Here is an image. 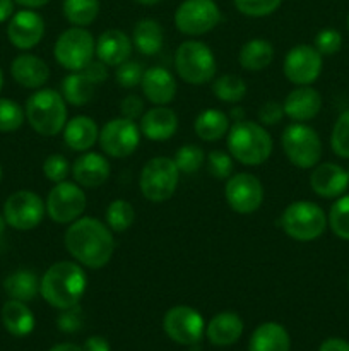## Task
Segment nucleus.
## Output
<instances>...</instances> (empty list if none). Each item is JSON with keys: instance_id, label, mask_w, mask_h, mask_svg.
<instances>
[{"instance_id": "55", "label": "nucleus", "mask_w": 349, "mask_h": 351, "mask_svg": "<svg viewBox=\"0 0 349 351\" xmlns=\"http://www.w3.org/2000/svg\"><path fill=\"white\" fill-rule=\"evenodd\" d=\"M5 219H3V215L0 216V239H2V235H3V230H5Z\"/></svg>"}, {"instance_id": "50", "label": "nucleus", "mask_w": 349, "mask_h": 351, "mask_svg": "<svg viewBox=\"0 0 349 351\" xmlns=\"http://www.w3.org/2000/svg\"><path fill=\"white\" fill-rule=\"evenodd\" d=\"M318 351H349V343L341 338H328L322 343Z\"/></svg>"}, {"instance_id": "22", "label": "nucleus", "mask_w": 349, "mask_h": 351, "mask_svg": "<svg viewBox=\"0 0 349 351\" xmlns=\"http://www.w3.org/2000/svg\"><path fill=\"white\" fill-rule=\"evenodd\" d=\"M283 108L287 119L305 123L318 115L322 108V96L311 86H298L286 96Z\"/></svg>"}, {"instance_id": "13", "label": "nucleus", "mask_w": 349, "mask_h": 351, "mask_svg": "<svg viewBox=\"0 0 349 351\" xmlns=\"http://www.w3.org/2000/svg\"><path fill=\"white\" fill-rule=\"evenodd\" d=\"M47 206L43 199L31 191H17L7 197L3 204V219L7 225L19 232L36 228L44 218Z\"/></svg>"}, {"instance_id": "45", "label": "nucleus", "mask_w": 349, "mask_h": 351, "mask_svg": "<svg viewBox=\"0 0 349 351\" xmlns=\"http://www.w3.org/2000/svg\"><path fill=\"white\" fill-rule=\"evenodd\" d=\"M313 47L317 48L318 53L324 55H335L342 47V36L337 29L334 27H325V29L318 31L315 36Z\"/></svg>"}, {"instance_id": "9", "label": "nucleus", "mask_w": 349, "mask_h": 351, "mask_svg": "<svg viewBox=\"0 0 349 351\" xmlns=\"http://www.w3.org/2000/svg\"><path fill=\"white\" fill-rule=\"evenodd\" d=\"M53 55L65 71H82L94 60L96 40L86 27L72 26L58 34Z\"/></svg>"}, {"instance_id": "58", "label": "nucleus", "mask_w": 349, "mask_h": 351, "mask_svg": "<svg viewBox=\"0 0 349 351\" xmlns=\"http://www.w3.org/2000/svg\"><path fill=\"white\" fill-rule=\"evenodd\" d=\"M348 31H349V16H348Z\"/></svg>"}, {"instance_id": "15", "label": "nucleus", "mask_w": 349, "mask_h": 351, "mask_svg": "<svg viewBox=\"0 0 349 351\" xmlns=\"http://www.w3.org/2000/svg\"><path fill=\"white\" fill-rule=\"evenodd\" d=\"M163 329L171 341L183 346H195L205 335V322L201 312L188 305H177L164 314Z\"/></svg>"}, {"instance_id": "59", "label": "nucleus", "mask_w": 349, "mask_h": 351, "mask_svg": "<svg viewBox=\"0 0 349 351\" xmlns=\"http://www.w3.org/2000/svg\"><path fill=\"white\" fill-rule=\"evenodd\" d=\"M348 175H349V170H348Z\"/></svg>"}, {"instance_id": "17", "label": "nucleus", "mask_w": 349, "mask_h": 351, "mask_svg": "<svg viewBox=\"0 0 349 351\" xmlns=\"http://www.w3.org/2000/svg\"><path fill=\"white\" fill-rule=\"evenodd\" d=\"M283 72L293 84H313L322 74V55L311 45H296L284 57Z\"/></svg>"}, {"instance_id": "57", "label": "nucleus", "mask_w": 349, "mask_h": 351, "mask_svg": "<svg viewBox=\"0 0 349 351\" xmlns=\"http://www.w3.org/2000/svg\"><path fill=\"white\" fill-rule=\"evenodd\" d=\"M0 180H2V167H0Z\"/></svg>"}, {"instance_id": "51", "label": "nucleus", "mask_w": 349, "mask_h": 351, "mask_svg": "<svg viewBox=\"0 0 349 351\" xmlns=\"http://www.w3.org/2000/svg\"><path fill=\"white\" fill-rule=\"evenodd\" d=\"M14 0H0V23H5L14 14Z\"/></svg>"}, {"instance_id": "21", "label": "nucleus", "mask_w": 349, "mask_h": 351, "mask_svg": "<svg viewBox=\"0 0 349 351\" xmlns=\"http://www.w3.org/2000/svg\"><path fill=\"white\" fill-rule=\"evenodd\" d=\"M70 173L75 184H79L81 187L96 189L101 187L108 180L112 167L103 154L86 151L74 161Z\"/></svg>"}, {"instance_id": "44", "label": "nucleus", "mask_w": 349, "mask_h": 351, "mask_svg": "<svg viewBox=\"0 0 349 351\" xmlns=\"http://www.w3.org/2000/svg\"><path fill=\"white\" fill-rule=\"evenodd\" d=\"M70 170L72 167L68 165L67 158L64 154H50L43 163L44 177H47V180L53 182V184H60V182L67 180Z\"/></svg>"}, {"instance_id": "32", "label": "nucleus", "mask_w": 349, "mask_h": 351, "mask_svg": "<svg viewBox=\"0 0 349 351\" xmlns=\"http://www.w3.org/2000/svg\"><path fill=\"white\" fill-rule=\"evenodd\" d=\"M229 117L224 112L216 108H207L201 112L195 119V134L205 143H214L222 139L229 130Z\"/></svg>"}, {"instance_id": "41", "label": "nucleus", "mask_w": 349, "mask_h": 351, "mask_svg": "<svg viewBox=\"0 0 349 351\" xmlns=\"http://www.w3.org/2000/svg\"><path fill=\"white\" fill-rule=\"evenodd\" d=\"M236 10L248 17H266L276 12L283 0H233Z\"/></svg>"}, {"instance_id": "12", "label": "nucleus", "mask_w": 349, "mask_h": 351, "mask_svg": "<svg viewBox=\"0 0 349 351\" xmlns=\"http://www.w3.org/2000/svg\"><path fill=\"white\" fill-rule=\"evenodd\" d=\"M140 127L133 120L116 117L99 129L98 143L109 158H127L135 153L140 143Z\"/></svg>"}, {"instance_id": "42", "label": "nucleus", "mask_w": 349, "mask_h": 351, "mask_svg": "<svg viewBox=\"0 0 349 351\" xmlns=\"http://www.w3.org/2000/svg\"><path fill=\"white\" fill-rule=\"evenodd\" d=\"M144 75V67L140 62L137 60H125L123 64L116 65L115 67V81L116 84L122 86V88H135L140 86Z\"/></svg>"}, {"instance_id": "18", "label": "nucleus", "mask_w": 349, "mask_h": 351, "mask_svg": "<svg viewBox=\"0 0 349 351\" xmlns=\"http://www.w3.org/2000/svg\"><path fill=\"white\" fill-rule=\"evenodd\" d=\"M9 41L19 50H31L44 36V21L34 9L14 12L7 24Z\"/></svg>"}, {"instance_id": "27", "label": "nucleus", "mask_w": 349, "mask_h": 351, "mask_svg": "<svg viewBox=\"0 0 349 351\" xmlns=\"http://www.w3.org/2000/svg\"><path fill=\"white\" fill-rule=\"evenodd\" d=\"M243 335V321L236 312H221L205 326V336L214 346L235 345Z\"/></svg>"}, {"instance_id": "35", "label": "nucleus", "mask_w": 349, "mask_h": 351, "mask_svg": "<svg viewBox=\"0 0 349 351\" xmlns=\"http://www.w3.org/2000/svg\"><path fill=\"white\" fill-rule=\"evenodd\" d=\"M135 219V209L125 199H115L105 211V223L113 233H123L132 226Z\"/></svg>"}, {"instance_id": "31", "label": "nucleus", "mask_w": 349, "mask_h": 351, "mask_svg": "<svg viewBox=\"0 0 349 351\" xmlns=\"http://www.w3.org/2000/svg\"><path fill=\"white\" fill-rule=\"evenodd\" d=\"M132 43L137 50L142 55H156L157 51L163 48L164 43V31L157 21L140 19L139 23L133 26L132 31Z\"/></svg>"}, {"instance_id": "20", "label": "nucleus", "mask_w": 349, "mask_h": 351, "mask_svg": "<svg viewBox=\"0 0 349 351\" xmlns=\"http://www.w3.org/2000/svg\"><path fill=\"white\" fill-rule=\"evenodd\" d=\"M310 187L324 199L341 197L349 187V175L335 163H320L313 167L310 175Z\"/></svg>"}, {"instance_id": "33", "label": "nucleus", "mask_w": 349, "mask_h": 351, "mask_svg": "<svg viewBox=\"0 0 349 351\" xmlns=\"http://www.w3.org/2000/svg\"><path fill=\"white\" fill-rule=\"evenodd\" d=\"M3 290L12 300L27 304L40 293V280L29 269H17L3 280Z\"/></svg>"}, {"instance_id": "8", "label": "nucleus", "mask_w": 349, "mask_h": 351, "mask_svg": "<svg viewBox=\"0 0 349 351\" xmlns=\"http://www.w3.org/2000/svg\"><path fill=\"white\" fill-rule=\"evenodd\" d=\"M180 182V170L174 160L168 156H156L142 167L139 177V189L151 202H166L177 192Z\"/></svg>"}, {"instance_id": "36", "label": "nucleus", "mask_w": 349, "mask_h": 351, "mask_svg": "<svg viewBox=\"0 0 349 351\" xmlns=\"http://www.w3.org/2000/svg\"><path fill=\"white\" fill-rule=\"evenodd\" d=\"M212 93L222 103H238L245 98L246 84L240 75L224 74L212 82Z\"/></svg>"}, {"instance_id": "47", "label": "nucleus", "mask_w": 349, "mask_h": 351, "mask_svg": "<svg viewBox=\"0 0 349 351\" xmlns=\"http://www.w3.org/2000/svg\"><path fill=\"white\" fill-rule=\"evenodd\" d=\"M284 108L277 101H266L259 110V123L266 125H276L283 120Z\"/></svg>"}, {"instance_id": "38", "label": "nucleus", "mask_w": 349, "mask_h": 351, "mask_svg": "<svg viewBox=\"0 0 349 351\" xmlns=\"http://www.w3.org/2000/svg\"><path fill=\"white\" fill-rule=\"evenodd\" d=\"M174 165L180 170V173L185 175H194L201 170V167L205 161V154L202 147L197 144H185L174 154Z\"/></svg>"}, {"instance_id": "46", "label": "nucleus", "mask_w": 349, "mask_h": 351, "mask_svg": "<svg viewBox=\"0 0 349 351\" xmlns=\"http://www.w3.org/2000/svg\"><path fill=\"white\" fill-rule=\"evenodd\" d=\"M82 326H84V312H82L81 305L64 308L57 319V328L65 335H74V332L81 331Z\"/></svg>"}, {"instance_id": "28", "label": "nucleus", "mask_w": 349, "mask_h": 351, "mask_svg": "<svg viewBox=\"0 0 349 351\" xmlns=\"http://www.w3.org/2000/svg\"><path fill=\"white\" fill-rule=\"evenodd\" d=\"M291 339L286 328L277 322H263L255 331L248 343V351H289Z\"/></svg>"}, {"instance_id": "7", "label": "nucleus", "mask_w": 349, "mask_h": 351, "mask_svg": "<svg viewBox=\"0 0 349 351\" xmlns=\"http://www.w3.org/2000/svg\"><path fill=\"white\" fill-rule=\"evenodd\" d=\"M281 146L293 167L308 170L317 167L322 158V141L317 130L301 122H294L284 129Z\"/></svg>"}, {"instance_id": "40", "label": "nucleus", "mask_w": 349, "mask_h": 351, "mask_svg": "<svg viewBox=\"0 0 349 351\" xmlns=\"http://www.w3.org/2000/svg\"><path fill=\"white\" fill-rule=\"evenodd\" d=\"M331 146L339 158L349 160V110L342 112L335 120L331 136Z\"/></svg>"}, {"instance_id": "25", "label": "nucleus", "mask_w": 349, "mask_h": 351, "mask_svg": "<svg viewBox=\"0 0 349 351\" xmlns=\"http://www.w3.org/2000/svg\"><path fill=\"white\" fill-rule=\"evenodd\" d=\"M140 134L149 141H168L178 129V115L168 106H153L140 117Z\"/></svg>"}, {"instance_id": "34", "label": "nucleus", "mask_w": 349, "mask_h": 351, "mask_svg": "<svg viewBox=\"0 0 349 351\" xmlns=\"http://www.w3.org/2000/svg\"><path fill=\"white\" fill-rule=\"evenodd\" d=\"M99 0H64L62 14L65 19L77 27H88L99 16Z\"/></svg>"}, {"instance_id": "43", "label": "nucleus", "mask_w": 349, "mask_h": 351, "mask_svg": "<svg viewBox=\"0 0 349 351\" xmlns=\"http://www.w3.org/2000/svg\"><path fill=\"white\" fill-rule=\"evenodd\" d=\"M207 171L218 180H228L233 173V158L224 151H211L207 154Z\"/></svg>"}, {"instance_id": "52", "label": "nucleus", "mask_w": 349, "mask_h": 351, "mask_svg": "<svg viewBox=\"0 0 349 351\" xmlns=\"http://www.w3.org/2000/svg\"><path fill=\"white\" fill-rule=\"evenodd\" d=\"M14 2L23 5L24 9H40V7L47 5L50 0H14Z\"/></svg>"}, {"instance_id": "53", "label": "nucleus", "mask_w": 349, "mask_h": 351, "mask_svg": "<svg viewBox=\"0 0 349 351\" xmlns=\"http://www.w3.org/2000/svg\"><path fill=\"white\" fill-rule=\"evenodd\" d=\"M50 351H82L81 346L74 345V343H58Z\"/></svg>"}, {"instance_id": "30", "label": "nucleus", "mask_w": 349, "mask_h": 351, "mask_svg": "<svg viewBox=\"0 0 349 351\" xmlns=\"http://www.w3.org/2000/svg\"><path fill=\"white\" fill-rule=\"evenodd\" d=\"M3 328L17 338L31 335L34 329V315L24 302L12 300L5 302L2 307Z\"/></svg>"}, {"instance_id": "56", "label": "nucleus", "mask_w": 349, "mask_h": 351, "mask_svg": "<svg viewBox=\"0 0 349 351\" xmlns=\"http://www.w3.org/2000/svg\"><path fill=\"white\" fill-rule=\"evenodd\" d=\"M2 86H3V74H2V69H0V91H2Z\"/></svg>"}, {"instance_id": "39", "label": "nucleus", "mask_w": 349, "mask_h": 351, "mask_svg": "<svg viewBox=\"0 0 349 351\" xmlns=\"http://www.w3.org/2000/svg\"><path fill=\"white\" fill-rule=\"evenodd\" d=\"M26 113L19 103L9 98H0V132H14L24 123Z\"/></svg>"}, {"instance_id": "1", "label": "nucleus", "mask_w": 349, "mask_h": 351, "mask_svg": "<svg viewBox=\"0 0 349 351\" xmlns=\"http://www.w3.org/2000/svg\"><path fill=\"white\" fill-rule=\"evenodd\" d=\"M67 252L75 263L88 269H101L115 252V237L108 225L91 216H81L70 223L64 235Z\"/></svg>"}, {"instance_id": "48", "label": "nucleus", "mask_w": 349, "mask_h": 351, "mask_svg": "<svg viewBox=\"0 0 349 351\" xmlns=\"http://www.w3.org/2000/svg\"><path fill=\"white\" fill-rule=\"evenodd\" d=\"M120 113L123 119H129L135 122L137 119L144 115V101L137 95H129L120 101Z\"/></svg>"}, {"instance_id": "37", "label": "nucleus", "mask_w": 349, "mask_h": 351, "mask_svg": "<svg viewBox=\"0 0 349 351\" xmlns=\"http://www.w3.org/2000/svg\"><path fill=\"white\" fill-rule=\"evenodd\" d=\"M327 225L331 226L335 237L349 240V195H341L332 204L327 216Z\"/></svg>"}, {"instance_id": "6", "label": "nucleus", "mask_w": 349, "mask_h": 351, "mask_svg": "<svg viewBox=\"0 0 349 351\" xmlns=\"http://www.w3.org/2000/svg\"><path fill=\"white\" fill-rule=\"evenodd\" d=\"M284 233L298 242L317 240L327 228L324 209L311 201H294L281 216Z\"/></svg>"}, {"instance_id": "3", "label": "nucleus", "mask_w": 349, "mask_h": 351, "mask_svg": "<svg viewBox=\"0 0 349 351\" xmlns=\"http://www.w3.org/2000/svg\"><path fill=\"white\" fill-rule=\"evenodd\" d=\"M226 136L231 158L246 167H259L272 154V137L259 122L245 119L233 122Z\"/></svg>"}, {"instance_id": "16", "label": "nucleus", "mask_w": 349, "mask_h": 351, "mask_svg": "<svg viewBox=\"0 0 349 351\" xmlns=\"http://www.w3.org/2000/svg\"><path fill=\"white\" fill-rule=\"evenodd\" d=\"M224 199L238 215H252L263 202V185L255 175L236 173L226 180Z\"/></svg>"}, {"instance_id": "23", "label": "nucleus", "mask_w": 349, "mask_h": 351, "mask_svg": "<svg viewBox=\"0 0 349 351\" xmlns=\"http://www.w3.org/2000/svg\"><path fill=\"white\" fill-rule=\"evenodd\" d=\"M132 38L120 29H106L96 40V57L108 67H116L129 60L132 53Z\"/></svg>"}, {"instance_id": "11", "label": "nucleus", "mask_w": 349, "mask_h": 351, "mask_svg": "<svg viewBox=\"0 0 349 351\" xmlns=\"http://www.w3.org/2000/svg\"><path fill=\"white\" fill-rule=\"evenodd\" d=\"M44 206H47V215L55 223L70 225L84 215L88 197L81 185L64 180L60 184H55V187L48 192Z\"/></svg>"}, {"instance_id": "49", "label": "nucleus", "mask_w": 349, "mask_h": 351, "mask_svg": "<svg viewBox=\"0 0 349 351\" xmlns=\"http://www.w3.org/2000/svg\"><path fill=\"white\" fill-rule=\"evenodd\" d=\"M82 351H109V343L101 336H91L86 339Z\"/></svg>"}, {"instance_id": "14", "label": "nucleus", "mask_w": 349, "mask_h": 351, "mask_svg": "<svg viewBox=\"0 0 349 351\" xmlns=\"http://www.w3.org/2000/svg\"><path fill=\"white\" fill-rule=\"evenodd\" d=\"M108 79V65L92 60L82 71L70 72L62 81V96L72 106H84L94 98L96 88Z\"/></svg>"}, {"instance_id": "24", "label": "nucleus", "mask_w": 349, "mask_h": 351, "mask_svg": "<svg viewBox=\"0 0 349 351\" xmlns=\"http://www.w3.org/2000/svg\"><path fill=\"white\" fill-rule=\"evenodd\" d=\"M14 81L27 89H41L50 77V67L43 58L33 53H21L10 64Z\"/></svg>"}, {"instance_id": "5", "label": "nucleus", "mask_w": 349, "mask_h": 351, "mask_svg": "<svg viewBox=\"0 0 349 351\" xmlns=\"http://www.w3.org/2000/svg\"><path fill=\"white\" fill-rule=\"evenodd\" d=\"M174 69L181 81L201 86L214 79L218 64L211 48L198 40H187L174 53Z\"/></svg>"}, {"instance_id": "54", "label": "nucleus", "mask_w": 349, "mask_h": 351, "mask_svg": "<svg viewBox=\"0 0 349 351\" xmlns=\"http://www.w3.org/2000/svg\"><path fill=\"white\" fill-rule=\"evenodd\" d=\"M133 2L140 3V5H156V3H159L161 0H133Z\"/></svg>"}, {"instance_id": "26", "label": "nucleus", "mask_w": 349, "mask_h": 351, "mask_svg": "<svg viewBox=\"0 0 349 351\" xmlns=\"http://www.w3.org/2000/svg\"><path fill=\"white\" fill-rule=\"evenodd\" d=\"M62 134H64V143L67 144L68 149L86 153L98 143L99 129L94 119L88 115H77L67 120Z\"/></svg>"}, {"instance_id": "19", "label": "nucleus", "mask_w": 349, "mask_h": 351, "mask_svg": "<svg viewBox=\"0 0 349 351\" xmlns=\"http://www.w3.org/2000/svg\"><path fill=\"white\" fill-rule=\"evenodd\" d=\"M140 89L147 101L156 106H166L177 96V81L166 67H149L144 71Z\"/></svg>"}, {"instance_id": "29", "label": "nucleus", "mask_w": 349, "mask_h": 351, "mask_svg": "<svg viewBox=\"0 0 349 351\" xmlns=\"http://www.w3.org/2000/svg\"><path fill=\"white\" fill-rule=\"evenodd\" d=\"M274 60V47L263 38L248 40L238 51V64L245 71L259 72L269 67Z\"/></svg>"}, {"instance_id": "2", "label": "nucleus", "mask_w": 349, "mask_h": 351, "mask_svg": "<svg viewBox=\"0 0 349 351\" xmlns=\"http://www.w3.org/2000/svg\"><path fill=\"white\" fill-rule=\"evenodd\" d=\"M88 288V274L75 261H60L44 271L40 280V295L51 307L64 308L79 305Z\"/></svg>"}, {"instance_id": "4", "label": "nucleus", "mask_w": 349, "mask_h": 351, "mask_svg": "<svg viewBox=\"0 0 349 351\" xmlns=\"http://www.w3.org/2000/svg\"><path fill=\"white\" fill-rule=\"evenodd\" d=\"M24 113L34 132L55 137L62 134L67 123V101L55 89H38L27 98Z\"/></svg>"}, {"instance_id": "10", "label": "nucleus", "mask_w": 349, "mask_h": 351, "mask_svg": "<svg viewBox=\"0 0 349 351\" xmlns=\"http://www.w3.org/2000/svg\"><path fill=\"white\" fill-rule=\"evenodd\" d=\"M221 17L214 0H183L174 10V26L187 36H202L214 29Z\"/></svg>"}]
</instances>
